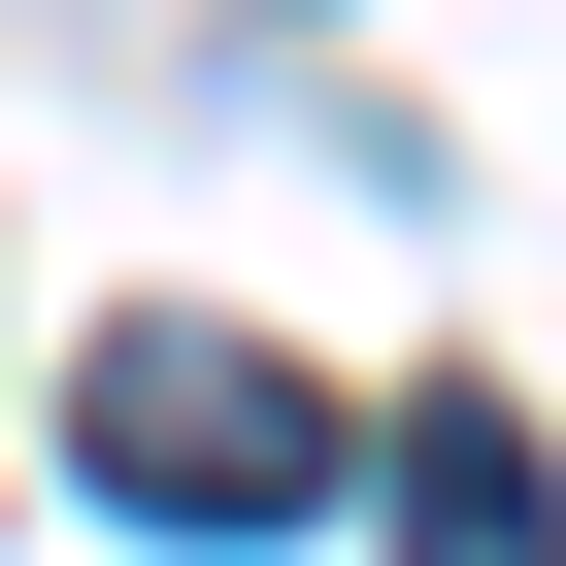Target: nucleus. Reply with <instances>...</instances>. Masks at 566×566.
<instances>
[{"mask_svg": "<svg viewBox=\"0 0 566 566\" xmlns=\"http://www.w3.org/2000/svg\"><path fill=\"white\" fill-rule=\"evenodd\" d=\"M400 566H566V467L500 400H400Z\"/></svg>", "mask_w": 566, "mask_h": 566, "instance_id": "obj_2", "label": "nucleus"}, {"mask_svg": "<svg viewBox=\"0 0 566 566\" xmlns=\"http://www.w3.org/2000/svg\"><path fill=\"white\" fill-rule=\"evenodd\" d=\"M67 467H101L134 533H301L367 433H334L301 367H266V334H101V367H67Z\"/></svg>", "mask_w": 566, "mask_h": 566, "instance_id": "obj_1", "label": "nucleus"}]
</instances>
